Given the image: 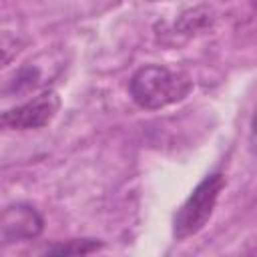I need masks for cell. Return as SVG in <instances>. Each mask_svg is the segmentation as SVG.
Listing matches in <instances>:
<instances>
[{"mask_svg": "<svg viewBox=\"0 0 257 257\" xmlns=\"http://www.w3.org/2000/svg\"><path fill=\"white\" fill-rule=\"evenodd\" d=\"M251 135H253V139L257 141V108H255V112H253V116H251Z\"/></svg>", "mask_w": 257, "mask_h": 257, "instance_id": "7", "label": "cell"}, {"mask_svg": "<svg viewBox=\"0 0 257 257\" xmlns=\"http://www.w3.org/2000/svg\"><path fill=\"white\" fill-rule=\"evenodd\" d=\"M193 90V80L181 70L163 64L141 66L128 80L131 98L147 110H159L183 100Z\"/></svg>", "mask_w": 257, "mask_h": 257, "instance_id": "1", "label": "cell"}, {"mask_svg": "<svg viewBox=\"0 0 257 257\" xmlns=\"http://www.w3.org/2000/svg\"><path fill=\"white\" fill-rule=\"evenodd\" d=\"M2 243H18V241H30L36 239L44 229L42 215L24 203H16L4 209L2 213Z\"/></svg>", "mask_w": 257, "mask_h": 257, "instance_id": "4", "label": "cell"}, {"mask_svg": "<svg viewBox=\"0 0 257 257\" xmlns=\"http://www.w3.org/2000/svg\"><path fill=\"white\" fill-rule=\"evenodd\" d=\"M253 6H255V8H257V0H253Z\"/></svg>", "mask_w": 257, "mask_h": 257, "instance_id": "8", "label": "cell"}, {"mask_svg": "<svg viewBox=\"0 0 257 257\" xmlns=\"http://www.w3.org/2000/svg\"><path fill=\"white\" fill-rule=\"evenodd\" d=\"M60 108V96L54 90H44L38 96L8 108L2 114V122L16 131H32L46 126Z\"/></svg>", "mask_w": 257, "mask_h": 257, "instance_id": "3", "label": "cell"}, {"mask_svg": "<svg viewBox=\"0 0 257 257\" xmlns=\"http://www.w3.org/2000/svg\"><path fill=\"white\" fill-rule=\"evenodd\" d=\"M225 187V175L215 171L207 175L187 197L181 209L175 213L173 219V235L175 239L183 241L195 233H199L213 215L217 199Z\"/></svg>", "mask_w": 257, "mask_h": 257, "instance_id": "2", "label": "cell"}, {"mask_svg": "<svg viewBox=\"0 0 257 257\" xmlns=\"http://www.w3.org/2000/svg\"><path fill=\"white\" fill-rule=\"evenodd\" d=\"M102 247L100 241H94V239H72V241H64V243H56V245H50L44 249L46 255H86V253H92V251H98Z\"/></svg>", "mask_w": 257, "mask_h": 257, "instance_id": "6", "label": "cell"}, {"mask_svg": "<svg viewBox=\"0 0 257 257\" xmlns=\"http://www.w3.org/2000/svg\"><path fill=\"white\" fill-rule=\"evenodd\" d=\"M213 22V14L207 6H199V8H193V10H187L179 16V20L175 22V32L179 34H195L207 26H211Z\"/></svg>", "mask_w": 257, "mask_h": 257, "instance_id": "5", "label": "cell"}]
</instances>
